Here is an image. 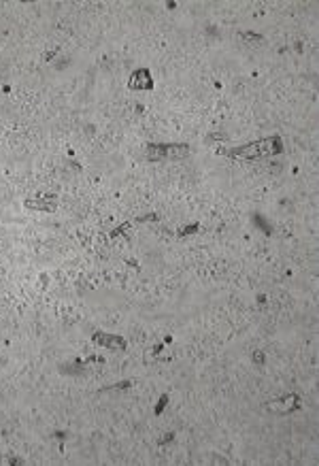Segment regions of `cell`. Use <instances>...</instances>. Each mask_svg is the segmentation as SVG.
<instances>
[{"label": "cell", "mask_w": 319, "mask_h": 466, "mask_svg": "<svg viewBox=\"0 0 319 466\" xmlns=\"http://www.w3.org/2000/svg\"><path fill=\"white\" fill-rule=\"evenodd\" d=\"M196 230H198V224L189 226V228H181V230H179V234H181V236H185V234H189V232H196Z\"/></svg>", "instance_id": "8fae6325"}, {"label": "cell", "mask_w": 319, "mask_h": 466, "mask_svg": "<svg viewBox=\"0 0 319 466\" xmlns=\"http://www.w3.org/2000/svg\"><path fill=\"white\" fill-rule=\"evenodd\" d=\"M128 88L130 90H154V79H151L149 70L147 68H137L134 73L130 75V81H128Z\"/></svg>", "instance_id": "7a4b0ae2"}, {"label": "cell", "mask_w": 319, "mask_h": 466, "mask_svg": "<svg viewBox=\"0 0 319 466\" xmlns=\"http://www.w3.org/2000/svg\"><path fill=\"white\" fill-rule=\"evenodd\" d=\"M281 152H283L281 137H268V139L253 141V143H247V145H241V147L219 149V154L228 155V157H234V160H262V157L277 155Z\"/></svg>", "instance_id": "6da1fadb"}, {"label": "cell", "mask_w": 319, "mask_h": 466, "mask_svg": "<svg viewBox=\"0 0 319 466\" xmlns=\"http://www.w3.org/2000/svg\"><path fill=\"white\" fill-rule=\"evenodd\" d=\"M94 343L96 345H102L107 349H113V351H126V341L117 334H107V332H96L94 334Z\"/></svg>", "instance_id": "3957f363"}, {"label": "cell", "mask_w": 319, "mask_h": 466, "mask_svg": "<svg viewBox=\"0 0 319 466\" xmlns=\"http://www.w3.org/2000/svg\"><path fill=\"white\" fill-rule=\"evenodd\" d=\"M241 38H243V41L247 43V45H262V43H264V38H262L260 34H253V32H241Z\"/></svg>", "instance_id": "ba28073f"}, {"label": "cell", "mask_w": 319, "mask_h": 466, "mask_svg": "<svg viewBox=\"0 0 319 466\" xmlns=\"http://www.w3.org/2000/svg\"><path fill=\"white\" fill-rule=\"evenodd\" d=\"M166 405H168V396H166V394H164V396L160 398V402H158V407H156V411H154V413H156V415H160V413H162V411H164V407H166Z\"/></svg>", "instance_id": "30bf717a"}, {"label": "cell", "mask_w": 319, "mask_h": 466, "mask_svg": "<svg viewBox=\"0 0 319 466\" xmlns=\"http://www.w3.org/2000/svg\"><path fill=\"white\" fill-rule=\"evenodd\" d=\"M253 224H255V226H260V228H262V230H264L266 234H270V232H273V228H270V226L264 222V219H262V215H255V217H253Z\"/></svg>", "instance_id": "9c48e42d"}, {"label": "cell", "mask_w": 319, "mask_h": 466, "mask_svg": "<svg viewBox=\"0 0 319 466\" xmlns=\"http://www.w3.org/2000/svg\"><path fill=\"white\" fill-rule=\"evenodd\" d=\"M60 373H64V375H83L85 373V362L75 360V362H70V364H62Z\"/></svg>", "instance_id": "8992f818"}, {"label": "cell", "mask_w": 319, "mask_h": 466, "mask_svg": "<svg viewBox=\"0 0 319 466\" xmlns=\"http://www.w3.org/2000/svg\"><path fill=\"white\" fill-rule=\"evenodd\" d=\"M26 207L28 209H38V211H53L55 209V202H53V198L51 200H47V202H43V200H26Z\"/></svg>", "instance_id": "52a82bcc"}, {"label": "cell", "mask_w": 319, "mask_h": 466, "mask_svg": "<svg viewBox=\"0 0 319 466\" xmlns=\"http://www.w3.org/2000/svg\"><path fill=\"white\" fill-rule=\"evenodd\" d=\"M189 155V145L185 143H166V160H183Z\"/></svg>", "instance_id": "277c9868"}, {"label": "cell", "mask_w": 319, "mask_h": 466, "mask_svg": "<svg viewBox=\"0 0 319 466\" xmlns=\"http://www.w3.org/2000/svg\"><path fill=\"white\" fill-rule=\"evenodd\" d=\"M147 160L151 162H162L166 160V143H156L147 147Z\"/></svg>", "instance_id": "5b68a950"}, {"label": "cell", "mask_w": 319, "mask_h": 466, "mask_svg": "<svg viewBox=\"0 0 319 466\" xmlns=\"http://www.w3.org/2000/svg\"><path fill=\"white\" fill-rule=\"evenodd\" d=\"M128 228H130V224H124L122 228H117V230H113V232H111V236H117V234H122L124 230H128Z\"/></svg>", "instance_id": "7c38bea8"}]
</instances>
